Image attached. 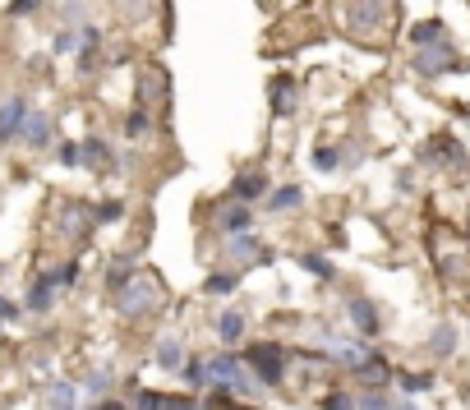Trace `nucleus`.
<instances>
[{"label": "nucleus", "mask_w": 470, "mask_h": 410, "mask_svg": "<svg viewBox=\"0 0 470 410\" xmlns=\"http://www.w3.org/2000/svg\"><path fill=\"white\" fill-rule=\"evenodd\" d=\"M19 314H23V309H19L14 300H5V296H0V327H5V323H19Z\"/></svg>", "instance_id": "nucleus-39"}, {"label": "nucleus", "mask_w": 470, "mask_h": 410, "mask_svg": "<svg viewBox=\"0 0 470 410\" xmlns=\"http://www.w3.org/2000/svg\"><path fill=\"white\" fill-rule=\"evenodd\" d=\"M226 410H240V405H226Z\"/></svg>", "instance_id": "nucleus-45"}, {"label": "nucleus", "mask_w": 470, "mask_h": 410, "mask_svg": "<svg viewBox=\"0 0 470 410\" xmlns=\"http://www.w3.org/2000/svg\"><path fill=\"white\" fill-rule=\"evenodd\" d=\"M167 410H199L194 396H167Z\"/></svg>", "instance_id": "nucleus-42"}, {"label": "nucleus", "mask_w": 470, "mask_h": 410, "mask_svg": "<svg viewBox=\"0 0 470 410\" xmlns=\"http://www.w3.org/2000/svg\"><path fill=\"white\" fill-rule=\"evenodd\" d=\"M415 69H420V74H447V69H456V56H452V47H443V42H434V47H420V56H415Z\"/></svg>", "instance_id": "nucleus-6"}, {"label": "nucleus", "mask_w": 470, "mask_h": 410, "mask_svg": "<svg viewBox=\"0 0 470 410\" xmlns=\"http://www.w3.org/2000/svg\"><path fill=\"white\" fill-rule=\"evenodd\" d=\"M402 410H415V405H402Z\"/></svg>", "instance_id": "nucleus-46"}, {"label": "nucleus", "mask_w": 470, "mask_h": 410, "mask_svg": "<svg viewBox=\"0 0 470 410\" xmlns=\"http://www.w3.org/2000/svg\"><path fill=\"white\" fill-rule=\"evenodd\" d=\"M300 203H304V189H300V185H282V189H272L267 208H272V213H295Z\"/></svg>", "instance_id": "nucleus-17"}, {"label": "nucleus", "mask_w": 470, "mask_h": 410, "mask_svg": "<svg viewBox=\"0 0 470 410\" xmlns=\"http://www.w3.org/2000/svg\"><path fill=\"white\" fill-rule=\"evenodd\" d=\"M356 374L365 378V387H369V392H383V387L392 383V369H387L378 355H365V360L356 364Z\"/></svg>", "instance_id": "nucleus-10"}, {"label": "nucleus", "mask_w": 470, "mask_h": 410, "mask_svg": "<svg viewBox=\"0 0 470 410\" xmlns=\"http://www.w3.org/2000/svg\"><path fill=\"white\" fill-rule=\"evenodd\" d=\"M157 369H162V374H176V369H185V346H180V337H162V342H157Z\"/></svg>", "instance_id": "nucleus-13"}, {"label": "nucleus", "mask_w": 470, "mask_h": 410, "mask_svg": "<svg viewBox=\"0 0 470 410\" xmlns=\"http://www.w3.org/2000/svg\"><path fill=\"white\" fill-rule=\"evenodd\" d=\"M263 189H267L263 171H249V176H240V180L230 185V198H235V203H245V208H249V203H254V198H258Z\"/></svg>", "instance_id": "nucleus-16"}, {"label": "nucleus", "mask_w": 470, "mask_h": 410, "mask_svg": "<svg viewBox=\"0 0 470 410\" xmlns=\"http://www.w3.org/2000/svg\"><path fill=\"white\" fill-rule=\"evenodd\" d=\"M56 51H60V56H69V51H78V32H74V28H65V32L56 37Z\"/></svg>", "instance_id": "nucleus-37"}, {"label": "nucleus", "mask_w": 470, "mask_h": 410, "mask_svg": "<svg viewBox=\"0 0 470 410\" xmlns=\"http://www.w3.org/2000/svg\"><path fill=\"white\" fill-rule=\"evenodd\" d=\"M130 410H167V396L162 392H139Z\"/></svg>", "instance_id": "nucleus-32"}, {"label": "nucleus", "mask_w": 470, "mask_h": 410, "mask_svg": "<svg viewBox=\"0 0 470 410\" xmlns=\"http://www.w3.org/2000/svg\"><path fill=\"white\" fill-rule=\"evenodd\" d=\"M134 277H139V272H134V263H130V259H115V263H111V272H106V286H111V291H125V286H130Z\"/></svg>", "instance_id": "nucleus-21"}, {"label": "nucleus", "mask_w": 470, "mask_h": 410, "mask_svg": "<svg viewBox=\"0 0 470 410\" xmlns=\"http://www.w3.org/2000/svg\"><path fill=\"white\" fill-rule=\"evenodd\" d=\"M121 213H125V203H115V198H111V203H97V208H93V217H97V222H115Z\"/></svg>", "instance_id": "nucleus-35"}, {"label": "nucleus", "mask_w": 470, "mask_h": 410, "mask_svg": "<svg viewBox=\"0 0 470 410\" xmlns=\"http://www.w3.org/2000/svg\"><path fill=\"white\" fill-rule=\"evenodd\" d=\"M411 42H415V47L443 42V23H438V19H424V23H415V28H411Z\"/></svg>", "instance_id": "nucleus-22"}, {"label": "nucleus", "mask_w": 470, "mask_h": 410, "mask_svg": "<svg viewBox=\"0 0 470 410\" xmlns=\"http://www.w3.org/2000/svg\"><path fill=\"white\" fill-rule=\"evenodd\" d=\"M203 374H208V383H212L217 392H249V383H245V360L235 355V351L208 355V360H203Z\"/></svg>", "instance_id": "nucleus-1"}, {"label": "nucleus", "mask_w": 470, "mask_h": 410, "mask_svg": "<svg viewBox=\"0 0 470 410\" xmlns=\"http://www.w3.org/2000/svg\"><path fill=\"white\" fill-rule=\"evenodd\" d=\"M84 226H88V213L78 208V203H65V213H60V231L69 240H84Z\"/></svg>", "instance_id": "nucleus-19"}, {"label": "nucleus", "mask_w": 470, "mask_h": 410, "mask_svg": "<svg viewBox=\"0 0 470 410\" xmlns=\"http://www.w3.org/2000/svg\"><path fill=\"white\" fill-rule=\"evenodd\" d=\"M304 268H309V277H323V281H332L337 272H332V263L328 259H319V254H304Z\"/></svg>", "instance_id": "nucleus-31"}, {"label": "nucleus", "mask_w": 470, "mask_h": 410, "mask_svg": "<svg viewBox=\"0 0 470 410\" xmlns=\"http://www.w3.org/2000/svg\"><path fill=\"white\" fill-rule=\"evenodd\" d=\"M0 281H5V268H0Z\"/></svg>", "instance_id": "nucleus-44"}, {"label": "nucleus", "mask_w": 470, "mask_h": 410, "mask_svg": "<svg viewBox=\"0 0 470 410\" xmlns=\"http://www.w3.org/2000/svg\"><path fill=\"white\" fill-rule=\"evenodd\" d=\"M309 167H313V171H319V176H332V171L341 167V161H337V148H328V143H319V148H313V161H309Z\"/></svg>", "instance_id": "nucleus-25"}, {"label": "nucleus", "mask_w": 470, "mask_h": 410, "mask_svg": "<svg viewBox=\"0 0 470 410\" xmlns=\"http://www.w3.org/2000/svg\"><path fill=\"white\" fill-rule=\"evenodd\" d=\"M245 364L258 374L263 387H282V378H286V351H282L277 342H258V346H249V351H245Z\"/></svg>", "instance_id": "nucleus-3"}, {"label": "nucleus", "mask_w": 470, "mask_h": 410, "mask_svg": "<svg viewBox=\"0 0 470 410\" xmlns=\"http://www.w3.org/2000/svg\"><path fill=\"white\" fill-rule=\"evenodd\" d=\"M23 120H28V102L23 97H5L0 102V143H10L23 134Z\"/></svg>", "instance_id": "nucleus-5"}, {"label": "nucleus", "mask_w": 470, "mask_h": 410, "mask_svg": "<svg viewBox=\"0 0 470 410\" xmlns=\"http://www.w3.org/2000/svg\"><path fill=\"white\" fill-rule=\"evenodd\" d=\"M235 286H240V272H212V277L203 281V291H208V296H230Z\"/></svg>", "instance_id": "nucleus-23"}, {"label": "nucleus", "mask_w": 470, "mask_h": 410, "mask_svg": "<svg viewBox=\"0 0 470 410\" xmlns=\"http://www.w3.org/2000/svg\"><path fill=\"white\" fill-rule=\"evenodd\" d=\"M226 254L240 259V263H245V259H263V240H258L254 231H240V235L226 240Z\"/></svg>", "instance_id": "nucleus-14"}, {"label": "nucleus", "mask_w": 470, "mask_h": 410, "mask_svg": "<svg viewBox=\"0 0 470 410\" xmlns=\"http://www.w3.org/2000/svg\"><path fill=\"white\" fill-rule=\"evenodd\" d=\"M93 410H130V405H121V401H97Z\"/></svg>", "instance_id": "nucleus-43"}, {"label": "nucleus", "mask_w": 470, "mask_h": 410, "mask_svg": "<svg viewBox=\"0 0 470 410\" xmlns=\"http://www.w3.org/2000/svg\"><path fill=\"white\" fill-rule=\"evenodd\" d=\"M356 410H392V401H387L383 392H365V396L356 401Z\"/></svg>", "instance_id": "nucleus-33"}, {"label": "nucleus", "mask_w": 470, "mask_h": 410, "mask_svg": "<svg viewBox=\"0 0 470 410\" xmlns=\"http://www.w3.org/2000/svg\"><path fill=\"white\" fill-rule=\"evenodd\" d=\"M217 337H221V346H240V337H245V309H226L217 318Z\"/></svg>", "instance_id": "nucleus-12"}, {"label": "nucleus", "mask_w": 470, "mask_h": 410, "mask_svg": "<svg viewBox=\"0 0 470 410\" xmlns=\"http://www.w3.org/2000/svg\"><path fill=\"white\" fill-rule=\"evenodd\" d=\"M185 378H189V387H208V374H203V360H194V364H185Z\"/></svg>", "instance_id": "nucleus-36"}, {"label": "nucleus", "mask_w": 470, "mask_h": 410, "mask_svg": "<svg viewBox=\"0 0 470 410\" xmlns=\"http://www.w3.org/2000/svg\"><path fill=\"white\" fill-rule=\"evenodd\" d=\"M125 134H130V139H148V134H152V115H148L143 106H134V111H130V120H125Z\"/></svg>", "instance_id": "nucleus-26"}, {"label": "nucleus", "mask_w": 470, "mask_h": 410, "mask_svg": "<svg viewBox=\"0 0 470 410\" xmlns=\"http://www.w3.org/2000/svg\"><path fill=\"white\" fill-rule=\"evenodd\" d=\"M111 383H115V369H111V364H102V369H93V374H88L84 392H88V396H102V392H111Z\"/></svg>", "instance_id": "nucleus-24"}, {"label": "nucleus", "mask_w": 470, "mask_h": 410, "mask_svg": "<svg viewBox=\"0 0 470 410\" xmlns=\"http://www.w3.org/2000/svg\"><path fill=\"white\" fill-rule=\"evenodd\" d=\"M42 405H47V410H74V405H78V387L65 383V378H56V383L42 387Z\"/></svg>", "instance_id": "nucleus-9"}, {"label": "nucleus", "mask_w": 470, "mask_h": 410, "mask_svg": "<svg viewBox=\"0 0 470 410\" xmlns=\"http://www.w3.org/2000/svg\"><path fill=\"white\" fill-rule=\"evenodd\" d=\"M74 281H78V263H60V268H51V286H56V291H69Z\"/></svg>", "instance_id": "nucleus-30"}, {"label": "nucleus", "mask_w": 470, "mask_h": 410, "mask_svg": "<svg viewBox=\"0 0 470 410\" xmlns=\"http://www.w3.org/2000/svg\"><path fill=\"white\" fill-rule=\"evenodd\" d=\"M167 93V69H148V84H143V93H139V102L148 106V102H157Z\"/></svg>", "instance_id": "nucleus-27"}, {"label": "nucleus", "mask_w": 470, "mask_h": 410, "mask_svg": "<svg viewBox=\"0 0 470 410\" xmlns=\"http://www.w3.org/2000/svg\"><path fill=\"white\" fill-rule=\"evenodd\" d=\"M78 157H84V167H106V157H111V148L97 139V134H88L84 143H78Z\"/></svg>", "instance_id": "nucleus-20"}, {"label": "nucleus", "mask_w": 470, "mask_h": 410, "mask_svg": "<svg viewBox=\"0 0 470 410\" xmlns=\"http://www.w3.org/2000/svg\"><path fill=\"white\" fill-rule=\"evenodd\" d=\"M37 5H42V0H10V19H28Z\"/></svg>", "instance_id": "nucleus-38"}, {"label": "nucleus", "mask_w": 470, "mask_h": 410, "mask_svg": "<svg viewBox=\"0 0 470 410\" xmlns=\"http://www.w3.org/2000/svg\"><path fill=\"white\" fill-rule=\"evenodd\" d=\"M350 327H356L360 337H374L378 333V309L369 300H350Z\"/></svg>", "instance_id": "nucleus-15"}, {"label": "nucleus", "mask_w": 470, "mask_h": 410, "mask_svg": "<svg viewBox=\"0 0 470 410\" xmlns=\"http://www.w3.org/2000/svg\"><path fill=\"white\" fill-rule=\"evenodd\" d=\"M267 102H272V115H291V111H295V102H300V93H295L291 78H272Z\"/></svg>", "instance_id": "nucleus-11"}, {"label": "nucleus", "mask_w": 470, "mask_h": 410, "mask_svg": "<svg viewBox=\"0 0 470 410\" xmlns=\"http://www.w3.org/2000/svg\"><path fill=\"white\" fill-rule=\"evenodd\" d=\"M115 10H121V19H130V23H143L152 14V0H115Z\"/></svg>", "instance_id": "nucleus-28"}, {"label": "nucleus", "mask_w": 470, "mask_h": 410, "mask_svg": "<svg viewBox=\"0 0 470 410\" xmlns=\"http://www.w3.org/2000/svg\"><path fill=\"white\" fill-rule=\"evenodd\" d=\"M217 226L226 231V235H240V231H254V213L245 208V203H226V208H217Z\"/></svg>", "instance_id": "nucleus-8"}, {"label": "nucleus", "mask_w": 470, "mask_h": 410, "mask_svg": "<svg viewBox=\"0 0 470 410\" xmlns=\"http://www.w3.org/2000/svg\"><path fill=\"white\" fill-rule=\"evenodd\" d=\"M157 309H162V286H157L148 272H139L125 291H121V314L125 318H148Z\"/></svg>", "instance_id": "nucleus-2"}, {"label": "nucleus", "mask_w": 470, "mask_h": 410, "mask_svg": "<svg viewBox=\"0 0 470 410\" xmlns=\"http://www.w3.org/2000/svg\"><path fill=\"white\" fill-rule=\"evenodd\" d=\"M392 383H397L402 392H411V396H420V392H429V387H434V374H397Z\"/></svg>", "instance_id": "nucleus-29"}, {"label": "nucleus", "mask_w": 470, "mask_h": 410, "mask_svg": "<svg viewBox=\"0 0 470 410\" xmlns=\"http://www.w3.org/2000/svg\"><path fill=\"white\" fill-rule=\"evenodd\" d=\"M56 286H51V272H42V277H32V286H28V300H23V309L28 314H47L51 305H56Z\"/></svg>", "instance_id": "nucleus-7"}, {"label": "nucleus", "mask_w": 470, "mask_h": 410, "mask_svg": "<svg viewBox=\"0 0 470 410\" xmlns=\"http://www.w3.org/2000/svg\"><path fill=\"white\" fill-rule=\"evenodd\" d=\"M60 14H65V23H84L88 5H84V0H65V5H60Z\"/></svg>", "instance_id": "nucleus-34"}, {"label": "nucleus", "mask_w": 470, "mask_h": 410, "mask_svg": "<svg viewBox=\"0 0 470 410\" xmlns=\"http://www.w3.org/2000/svg\"><path fill=\"white\" fill-rule=\"evenodd\" d=\"M28 148H37V152H42L51 139H56V120L47 115V111H28V120H23V134H19Z\"/></svg>", "instance_id": "nucleus-4"}, {"label": "nucleus", "mask_w": 470, "mask_h": 410, "mask_svg": "<svg viewBox=\"0 0 470 410\" xmlns=\"http://www.w3.org/2000/svg\"><path fill=\"white\" fill-rule=\"evenodd\" d=\"M60 161H65V167H84V157H78V143H60Z\"/></svg>", "instance_id": "nucleus-40"}, {"label": "nucleus", "mask_w": 470, "mask_h": 410, "mask_svg": "<svg viewBox=\"0 0 470 410\" xmlns=\"http://www.w3.org/2000/svg\"><path fill=\"white\" fill-rule=\"evenodd\" d=\"M323 410H356V401H350V396H341V392H332V396L323 401Z\"/></svg>", "instance_id": "nucleus-41"}, {"label": "nucleus", "mask_w": 470, "mask_h": 410, "mask_svg": "<svg viewBox=\"0 0 470 410\" xmlns=\"http://www.w3.org/2000/svg\"><path fill=\"white\" fill-rule=\"evenodd\" d=\"M429 351H434L438 360L456 355V327H452V323H438V327H434V337H429Z\"/></svg>", "instance_id": "nucleus-18"}]
</instances>
